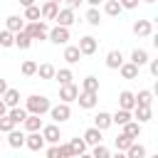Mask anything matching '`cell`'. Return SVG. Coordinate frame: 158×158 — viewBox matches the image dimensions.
Wrapping results in <instances>:
<instances>
[{
  "label": "cell",
  "instance_id": "1",
  "mask_svg": "<svg viewBox=\"0 0 158 158\" xmlns=\"http://www.w3.org/2000/svg\"><path fill=\"white\" fill-rule=\"evenodd\" d=\"M49 99L47 96H42V94H32V96H27V101H25V109H27V114H47L49 111Z\"/></svg>",
  "mask_w": 158,
  "mask_h": 158
},
{
  "label": "cell",
  "instance_id": "2",
  "mask_svg": "<svg viewBox=\"0 0 158 158\" xmlns=\"http://www.w3.org/2000/svg\"><path fill=\"white\" fill-rule=\"evenodd\" d=\"M22 30L32 37V42H35V40H40V42H42V40H47V32H49V27H47V22H44V20H32V22H27Z\"/></svg>",
  "mask_w": 158,
  "mask_h": 158
},
{
  "label": "cell",
  "instance_id": "3",
  "mask_svg": "<svg viewBox=\"0 0 158 158\" xmlns=\"http://www.w3.org/2000/svg\"><path fill=\"white\" fill-rule=\"evenodd\" d=\"M49 116H52V121L54 123H62V121H69L72 118V109H69V104L67 101H59L57 106H49V111H47Z\"/></svg>",
  "mask_w": 158,
  "mask_h": 158
},
{
  "label": "cell",
  "instance_id": "4",
  "mask_svg": "<svg viewBox=\"0 0 158 158\" xmlns=\"http://www.w3.org/2000/svg\"><path fill=\"white\" fill-rule=\"evenodd\" d=\"M47 40H49L52 44H67V42H69V27H62V25L52 27V30L47 32Z\"/></svg>",
  "mask_w": 158,
  "mask_h": 158
},
{
  "label": "cell",
  "instance_id": "5",
  "mask_svg": "<svg viewBox=\"0 0 158 158\" xmlns=\"http://www.w3.org/2000/svg\"><path fill=\"white\" fill-rule=\"evenodd\" d=\"M40 133H42L44 143H59V138H62V131H59V126H57V123H47V126L42 123Z\"/></svg>",
  "mask_w": 158,
  "mask_h": 158
},
{
  "label": "cell",
  "instance_id": "6",
  "mask_svg": "<svg viewBox=\"0 0 158 158\" xmlns=\"http://www.w3.org/2000/svg\"><path fill=\"white\" fill-rule=\"evenodd\" d=\"M74 101H79V106H81V109H94V106H96V101H99V91H84V89H81V91L77 94V99H74Z\"/></svg>",
  "mask_w": 158,
  "mask_h": 158
},
{
  "label": "cell",
  "instance_id": "7",
  "mask_svg": "<svg viewBox=\"0 0 158 158\" xmlns=\"http://www.w3.org/2000/svg\"><path fill=\"white\" fill-rule=\"evenodd\" d=\"M25 146H27L30 151H44V138H42V133H40V131H27Z\"/></svg>",
  "mask_w": 158,
  "mask_h": 158
},
{
  "label": "cell",
  "instance_id": "8",
  "mask_svg": "<svg viewBox=\"0 0 158 158\" xmlns=\"http://www.w3.org/2000/svg\"><path fill=\"white\" fill-rule=\"evenodd\" d=\"M54 20H57V25H62V27H72V25L77 22V17H74V10H72V7H62V10H57Z\"/></svg>",
  "mask_w": 158,
  "mask_h": 158
},
{
  "label": "cell",
  "instance_id": "9",
  "mask_svg": "<svg viewBox=\"0 0 158 158\" xmlns=\"http://www.w3.org/2000/svg\"><path fill=\"white\" fill-rule=\"evenodd\" d=\"M77 47H79V52H81V57H86V54H94V52H96V47H99V42H96V40L91 37V35H84V37L79 40V44H77Z\"/></svg>",
  "mask_w": 158,
  "mask_h": 158
},
{
  "label": "cell",
  "instance_id": "10",
  "mask_svg": "<svg viewBox=\"0 0 158 158\" xmlns=\"http://www.w3.org/2000/svg\"><path fill=\"white\" fill-rule=\"evenodd\" d=\"M77 94H79V86H77L74 81H69V84H62V86H59V99H62V101H67V104H72V101L77 99Z\"/></svg>",
  "mask_w": 158,
  "mask_h": 158
},
{
  "label": "cell",
  "instance_id": "11",
  "mask_svg": "<svg viewBox=\"0 0 158 158\" xmlns=\"http://www.w3.org/2000/svg\"><path fill=\"white\" fill-rule=\"evenodd\" d=\"M131 116H133L138 123H146V121L153 118V109H151V106H138V104H136V106L131 109Z\"/></svg>",
  "mask_w": 158,
  "mask_h": 158
},
{
  "label": "cell",
  "instance_id": "12",
  "mask_svg": "<svg viewBox=\"0 0 158 158\" xmlns=\"http://www.w3.org/2000/svg\"><path fill=\"white\" fill-rule=\"evenodd\" d=\"M153 32V22L151 20H136L133 22V35L136 37H148Z\"/></svg>",
  "mask_w": 158,
  "mask_h": 158
},
{
  "label": "cell",
  "instance_id": "13",
  "mask_svg": "<svg viewBox=\"0 0 158 158\" xmlns=\"http://www.w3.org/2000/svg\"><path fill=\"white\" fill-rule=\"evenodd\" d=\"M101 133H104V131H99L96 126H89V128L84 131V136H81V138H84V143H86V146H96V143H101Z\"/></svg>",
  "mask_w": 158,
  "mask_h": 158
},
{
  "label": "cell",
  "instance_id": "14",
  "mask_svg": "<svg viewBox=\"0 0 158 158\" xmlns=\"http://www.w3.org/2000/svg\"><path fill=\"white\" fill-rule=\"evenodd\" d=\"M57 10H59V2H54V0H47V2L40 7V15H42V20H54Z\"/></svg>",
  "mask_w": 158,
  "mask_h": 158
},
{
  "label": "cell",
  "instance_id": "15",
  "mask_svg": "<svg viewBox=\"0 0 158 158\" xmlns=\"http://www.w3.org/2000/svg\"><path fill=\"white\" fill-rule=\"evenodd\" d=\"M138 69H141V67H136L133 62H126V59H123V64L118 67V72H121L123 79H138Z\"/></svg>",
  "mask_w": 158,
  "mask_h": 158
},
{
  "label": "cell",
  "instance_id": "16",
  "mask_svg": "<svg viewBox=\"0 0 158 158\" xmlns=\"http://www.w3.org/2000/svg\"><path fill=\"white\" fill-rule=\"evenodd\" d=\"M22 126H25V131H40L42 128V116L40 114H27Z\"/></svg>",
  "mask_w": 158,
  "mask_h": 158
},
{
  "label": "cell",
  "instance_id": "17",
  "mask_svg": "<svg viewBox=\"0 0 158 158\" xmlns=\"http://www.w3.org/2000/svg\"><path fill=\"white\" fill-rule=\"evenodd\" d=\"M79 59H81L79 47H77V44H67V47H64V62H67V64H77Z\"/></svg>",
  "mask_w": 158,
  "mask_h": 158
},
{
  "label": "cell",
  "instance_id": "18",
  "mask_svg": "<svg viewBox=\"0 0 158 158\" xmlns=\"http://www.w3.org/2000/svg\"><path fill=\"white\" fill-rule=\"evenodd\" d=\"M123 64V54H121V49H111L109 54H106V67L109 69H118Z\"/></svg>",
  "mask_w": 158,
  "mask_h": 158
},
{
  "label": "cell",
  "instance_id": "19",
  "mask_svg": "<svg viewBox=\"0 0 158 158\" xmlns=\"http://www.w3.org/2000/svg\"><path fill=\"white\" fill-rule=\"evenodd\" d=\"M0 99L7 104V109H12V106H20V91H17V89H10V86H7V89H5V94H2Z\"/></svg>",
  "mask_w": 158,
  "mask_h": 158
},
{
  "label": "cell",
  "instance_id": "20",
  "mask_svg": "<svg viewBox=\"0 0 158 158\" xmlns=\"http://www.w3.org/2000/svg\"><path fill=\"white\" fill-rule=\"evenodd\" d=\"M133 106H136V96H133V91H126V89H123V91L118 94V109H128V111H131Z\"/></svg>",
  "mask_w": 158,
  "mask_h": 158
},
{
  "label": "cell",
  "instance_id": "21",
  "mask_svg": "<svg viewBox=\"0 0 158 158\" xmlns=\"http://www.w3.org/2000/svg\"><path fill=\"white\" fill-rule=\"evenodd\" d=\"M7 143H10V148H22L25 146V133L17 131V128L7 131Z\"/></svg>",
  "mask_w": 158,
  "mask_h": 158
},
{
  "label": "cell",
  "instance_id": "22",
  "mask_svg": "<svg viewBox=\"0 0 158 158\" xmlns=\"http://www.w3.org/2000/svg\"><path fill=\"white\" fill-rule=\"evenodd\" d=\"M22 27H25V17H20V15H10L5 20V30H10V32H20Z\"/></svg>",
  "mask_w": 158,
  "mask_h": 158
},
{
  "label": "cell",
  "instance_id": "23",
  "mask_svg": "<svg viewBox=\"0 0 158 158\" xmlns=\"http://www.w3.org/2000/svg\"><path fill=\"white\" fill-rule=\"evenodd\" d=\"M133 141H136V138H131L128 133H123V131H121V133L114 138V146H116V151H118V153H123V151H126V148H128Z\"/></svg>",
  "mask_w": 158,
  "mask_h": 158
},
{
  "label": "cell",
  "instance_id": "24",
  "mask_svg": "<svg viewBox=\"0 0 158 158\" xmlns=\"http://www.w3.org/2000/svg\"><path fill=\"white\" fill-rule=\"evenodd\" d=\"M15 47H20V49H30V47H32V37H30L25 30L15 32Z\"/></svg>",
  "mask_w": 158,
  "mask_h": 158
},
{
  "label": "cell",
  "instance_id": "25",
  "mask_svg": "<svg viewBox=\"0 0 158 158\" xmlns=\"http://www.w3.org/2000/svg\"><path fill=\"white\" fill-rule=\"evenodd\" d=\"M94 126H96L99 131H106V128L111 126V114H106V111H99V114L94 116Z\"/></svg>",
  "mask_w": 158,
  "mask_h": 158
},
{
  "label": "cell",
  "instance_id": "26",
  "mask_svg": "<svg viewBox=\"0 0 158 158\" xmlns=\"http://www.w3.org/2000/svg\"><path fill=\"white\" fill-rule=\"evenodd\" d=\"M133 96H136V104H138V106H151V104H153V91H151V89H141V91L133 94Z\"/></svg>",
  "mask_w": 158,
  "mask_h": 158
},
{
  "label": "cell",
  "instance_id": "27",
  "mask_svg": "<svg viewBox=\"0 0 158 158\" xmlns=\"http://www.w3.org/2000/svg\"><path fill=\"white\" fill-rule=\"evenodd\" d=\"M7 116H10V118H12V123L17 126V123H22V121H25L27 109H22V106H12V109H7Z\"/></svg>",
  "mask_w": 158,
  "mask_h": 158
},
{
  "label": "cell",
  "instance_id": "28",
  "mask_svg": "<svg viewBox=\"0 0 158 158\" xmlns=\"http://www.w3.org/2000/svg\"><path fill=\"white\" fill-rule=\"evenodd\" d=\"M121 2L118 0H104V12L106 15H111V17H116V15H121Z\"/></svg>",
  "mask_w": 158,
  "mask_h": 158
},
{
  "label": "cell",
  "instance_id": "29",
  "mask_svg": "<svg viewBox=\"0 0 158 158\" xmlns=\"http://www.w3.org/2000/svg\"><path fill=\"white\" fill-rule=\"evenodd\" d=\"M128 62H133L136 67H143V64L148 62V52H146V49H138V47H136V49L131 52V59H128Z\"/></svg>",
  "mask_w": 158,
  "mask_h": 158
},
{
  "label": "cell",
  "instance_id": "30",
  "mask_svg": "<svg viewBox=\"0 0 158 158\" xmlns=\"http://www.w3.org/2000/svg\"><path fill=\"white\" fill-rule=\"evenodd\" d=\"M54 72H57V69H54V64L44 62V64H40V67H37V72H35V74H37L40 79H52V77H54Z\"/></svg>",
  "mask_w": 158,
  "mask_h": 158
},
{
  "label": "cell",
  "instance_id": "31",
  "mask_svg": "<svg viewBox=\"0 0 158 158\" xmlns=\"http://www.w3.org/2000/svg\"><path fill=\"white\" fill-rule=\"evenodd\" d=\"M123 133H128L131 138H138V136H141V123H138L136 118L126 121V123H123Z\"/></svg>",
  "mask_w": 158,
  "mask_h": 158
},
{
  "label": "cell",
  "instance_id": "32",
  "mask_svg": "<svg viewBox=\"0 0 158 158\" xmlns=\"http://www.w3.org/2000/svg\"><path fill=\"white\" fill-rule=\"evenodd\" d=\"M123 153H126L128 158H146V148H143L141 143H136V141H133V143H131Z\"/></svg>",
  "mask_w": 158,
  "mask_h": 158
},
{
  "label": "cell",
  "instance_id": "33",
  "mask_svg": "<svg viewBox=\"0 0 158 158\" xmlns=\"http://www.w3.org/2000/svg\"><path fill=\"white\" fill-rule=\"evenodd\" d=\"M84 20H86L91 27H99V25H101V12H99V7H89Z\"/></svg>",
  "mask_w": 158,
  "mask_h": 158
},
{
  "label": "cell",
  "instance_id": "34",
  "mask_svg": "<svg viewBox=\"0 0 158 158\" xmlns=\"http://www.w3.org/2000/svg\"><path fill=\"white\" fill-rule=\"evenodd\" d=\"M52 79H57V81H59V86H62V84H69V81H74V74H72V69H57Z\"/></svg>",
  "mask_w": 158,
  "mask_h": 158
},
{
  "label": "cell",
  "instance_id": "35",
  "mask_svg": "<svg viewBox=\"0 0 158 158\" xmlns=\"http://www.w3.org/2000/svg\"><path fill=\"white\" fill-rule=\"evenodd\" d=\"M131 118H133V116H131V111H128V109H118V111L111 116V123L123 126V123H126V121H131Z\"/></svg>",
  "mask_w": 158,
  "mask_h": 158
},
{
  "label": "cell",
  "instance_id": "36",
  "mask_svg": "<svg viewBox=\"0 0 158 158\" xmlns=\"http://www.w3.org/2000/svg\"><path fill=\"white\" fill-rule=\"evenodd\" d=\"M69 148H72V156H84V153H86L84 138H72V141H69Z\"/></svg>",
  "mask_w": 158,
  "mask_h": 158
},
{
  "label": "cell",
  "instance_id": "37",
  "mask_svg": "<svg viewBox=\"0 0 158 158\" xmlns=\"http://www.w3.org/2000/svg\"><path fill=\"white\" fill-rule=\"evenodd\" d=\"M25 20H27V22H32V20H42V15H40V5H37V2H32V5L25 7Z\"/></svg>",
  "mask_w": 158,
  "mask_h": 158
},
{
  "label": "cell",
  "instance_id": "38",
  "mask_svg": "<svg viewBox=\"0 0 158 158\" xmlns=\"http://www.w3.org/2000/svg\"><path fill=\"white\" fill-rule=\"evenodd\" d=\"M81 89H84V91H99V79L91 77V74L84 77V79H81Z\"/></svg>",
  "mask_w": 158,
  "mask_h": 158
},
{
  "label": "cell",
  "instance_id": "39",
  "mask_svg": "<svg viewBox=\"0 0 158 158\" xmlns=\"http://www.w3.org/2000/svg\"><path fill=\"white\" fill-rule=\"evenodd\" d=\"M0 47H15V32L0 30Z\"/></svg>",
  "mask_w": 158,
  "mask_h": 158
},
{
  "label": "cell",
  "instance_id": "40",
  "mask_svg": "<svg viewBox=\"0 0 158 158\" xmlns=\"http://www.w3.org/2000/svg\"><path fill=\"white\" fill-rule=\"evenodd\" d=\"M20 72H22L25 77H32V74L37 72V62H32V59H25V62H22V67H20Z\"/></svg>",
  "mask_w": 158,
  "mask_h": 158
},
{
  "label": "cell",
  "instance_id": "41",
  "mask_svg": "<svg viewBox=\"0 0 158 158\" xmlns=\"http://www.w3.org/2000/svg\"><path fill=\"white\" fill-rule=\"evenodd\" d=\"M15 128V123H12V118L5 114V116H0V133H7V131H12Z\"/></svg>",
  "mask_w": 158,
  "mask_h": 158
},
{
  "label": "cell",
  "instance_id": "42",
  "mask_svg": "<svg viewBox=\"0 0 158 158\" xmlns=\"http://www.w3.org/2000/svg\"><path fill=\"white\" fill-rule=\"evenodd\" d=\"M91 153H94V158H109V156H111V151H109L106 146H101V143H96Z\"/></svg>",
  "mask_w": 158,
  "mask_h": 158
},
{
  "label": "cell",
  "instance_id": "43",
  "mask_svg": "<svg viewBox=\"0 0 158 158\" xmlns=\"http://www.w3.org/2000/svg\"><path fill=\"white\" fill-rule=\"evenodd\" d=\"M44 153H47V158H57V156H59V146H57V143H52Z\"/></svg>",
  "mask_w": 158,
  "mask_h": 158
},
{
  "label": "cell",
  "instance_id": "44",
  "mask_svg": "<svg viewBox=\"0 0 158 158\" xmlns=\"http://www.w3.org/2000/svg\"><path fill=\"white\" fill-rule=\"evenodd\" d=\"M69 156H72L69 143H62V146H59V158H69Z\"/></svg>",
  "mask_w": 158,
  "mask_h": 158
},
{
  "label": "cell",
  "instance_id": "45",
  "mask_svg": "<svg viewBox=\"0 0 158 158\" xmlns=\"http://www.w3.org/2000/svg\"><path fill=\"white\" fill-rule=\"evenodd\" d=\"M118 2H121L123 10H133V7H138V0H118Z\"/></svg>",
  "mask_w": 158,
  "mask_h": 158
},
{
  "label": "cell",
  "instance_id": "46",
  "mask_svg": "<svg viewBox=\"0 0 158 158\" xmlns=\"http://www.w3.org/2000/svg\"><path fill=\"white\" fill-rule=\"evenodd\" d=\"M146 64H148V69H151V74H153V77H158V59H148Z\"/></svg>",
  "mask_w": 158,
  "mask_h": 158
},
{
  "label": "cell",
  "instance_id": "47",
  "mask_svg": "<svg viewBox=\"0 0 158 158\" xmlns=\"http://www.w3.org/2000/svg\"><path fill=\"white\" fill-rule=\"evenodd\" d=\"M64 2H67V7H72V10H77V7H79V5L84 2V0H64Z\"/></svg>",
  "mask_w": 158,
  "mask_h": 158
},
{
  "label": "cell",
  "instance_id": "48",
  "mask_svg": "<svg viewBox=\"0 0 158 158\" xmlns=\"http://www.w3.org/2000/svg\"><path fill=\"white\" fill-rule=\"evenodd\" d=\"M84 2H89V7H99L104 0H84Z\"/></svg>",
  "mask_w": 158,
  "mask_h": 158
},
{
  "label": "cell",
  "instance_id": "49",
  "mask_svg": "<svg viewBox=\"0 0 158 158\" xmlns=\"http://www.w3.org/2000/svg\"><path fill=\"white\" fill-rule=\"evenodd\" d=\"M5 114H7V104L0 99V116H5Z\"/></svg>",
  "mask_w": 158,
  "mask_h": 158
},
{
  "label": "cell",
  "instance_id": "50",
  "mask_svg": "<svg viewBox=\"0 0 158 158\" xmlns=\"http://www.w3.org/2000/svg\"><path fill=\"white\" fill-rule=\"evenodd\" d=\"M5 89H7V81H5V79H0V96L5 94Z\"/></svg>",
  "mask_w": 158,
  "mask_h": 158
},
{
  "label": "cell",
  "instance_id": "51",
  "mask_svg": "<svg viewBox=\"0 0 158 158\" xmlns=\"http://www.w3.org/2000/svg\"><path fill=\"white\" fill-rule=\"evenodd\" d=\"M17 2H20V5H22V7H27V5H32V2H35V0H17Z\"/></svg>",
  "mask_w": 158,
  "mask_h": 158
},
{
  "label": "cell",
  "instance_id": "52",
  "mask_svg": "<svg viewBox=\"0 0 158 158\" xmlns=\"http://www.w3.org/2000/svg\"><path fill=\"white\" fill-rule=\"evenodd\" d=\"M146 2H156V0H146Z\"/></svg>",
  "mask_w": 158,
  "mask_h": 158
},
{
  "label": "cell",
  "instance_id": "53",
  "mask_svg": "<svg viewBox=\"0 0 158 158\" xmlns=\"http://www.w3.org/2000/svg\"><path fill=\"white\" fill-rule=\"evenodd\" d=\"M54 2H62V0H54Z\"/></svg>",
  "mask_w": 158,
  "mask_h": 158
},
{
  "label": "cell",
  "instance_id": "54",
  "mask_svg": "<svg viewBox=\"0 0 158 158\" xmlns=\"http://www.w3.org/2000/svg\"><path fill=\"white\" fill-rule=\"evenodd\" d=\"M0 141H2V133H0Z\"/></svg>",
  "mask_w": 158,
  "mask_h": 158
}]
</instances>
